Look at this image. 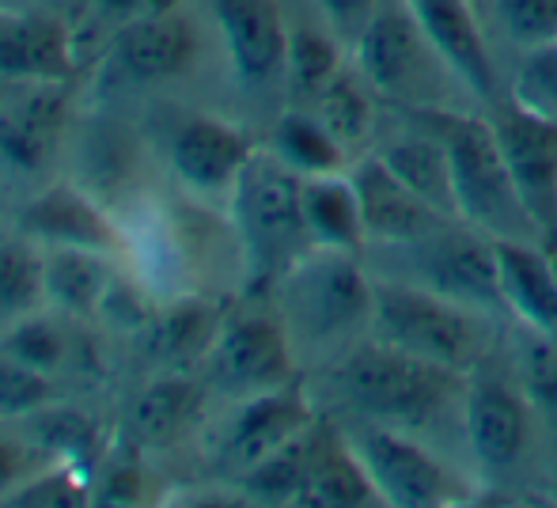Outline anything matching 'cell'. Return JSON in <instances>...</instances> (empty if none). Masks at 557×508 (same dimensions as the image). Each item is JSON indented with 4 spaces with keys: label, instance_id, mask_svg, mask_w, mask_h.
<instances>
[{
    "label": "cell",
    "instance_id": "3",
    "mask_svg": "<svg viewBox=\"0 0 557 508\" xmlns=\"http://www.w3.org/2000/svg\"><path fill=\"white\" fill-rule=\"evenodd\" d=\"M372 277V338L421 357V361L467 372V376L482 369L493 342V315L447 300L433 288L410 285V281L380 277V273Z\"/></svg>",
    "mask_w": 557,
    "mask_h": 508
},
{
    "label": "cell",
    "instance_id": "6",
    "mask_svg": "<svg viewBox=\"0 0 557 508\" xmlns=\"http://www.w3.org/2000/svg\"><path fill=\"white\" fill-rule=\"evenodd\" d=\"M387 270L380 277H398L410 285L433 288V293L459 300L474 311H505V296H500V270H497V244L493 236L478 232L474 224L447 216L436 224L429 236L418 244L391 247Z\"/></svg>",
    "mask_w": 557,
    "mask_h": 508
},
{
    "label": "cell",
    "instance_id": "18",
    "mask_svg": "<svg viewBox=\"0 0 557 508\" xmlns=\"http://www.w3.org/2000/svg\"><path fill=\"white\" fill-rule=\"evenodd\" d=\"M20 232L46 247H81V251L111 255L117 228L84 186L58 183L30 198L20 213Z\"/></svg>",
    "mask_w": 557,
    "mask_h": 508
},
{
    "label": "cell",
    "instance_id": "36",
    "mask_svg": "<svg viewBox=\"0 0 557 508\" xmlns=\"http://www.w3.org/2000/svg\"><path fill=\"white\" fill-rule=\"evenodd\" d=\"M500 30L520 50L557 42V0H490Z\"/></svg>",
    "mask_w": 557,
    "mask_h": 508
},
{
    "label": "cell",
    "instance_id": "13",
    "mask_svg": "<svg viewBox=\"0 0 557 508\" xmlns=\"http://www.w3.org/2000/svg\"><path fill=\"white\" fill-rule=\"evenodd\" d=\"M349 178H352V186H357L360 213H364L368 251H372V247L375 251H391V247L418 244L436 224L447 221L441 209L421 201L403 178L391 175L387 163L375 152L360 156L349 168Z\"/></svg>",
    "mask_w": 557,
    "mask_h": 508
},
{
    "label": "cell",
    "instance_id": "19",
    "mask_svg": "<svg viewBox=\"0 0 557 508\" xmlns=\"http://www.w3.org/2000/svg\"><path fill=\"white\" fill-rule=\"evenodd\" d=\"M194 53H198V30L186 15H178V8L122 23L111 38L114 65L137 84L171 80L186 73L194 65Z\"/></svg>",
    "mask_w": 557,
    "mask_h": 508
},
{
    "label": "cell",
    "instance_id": "29",
    "mask_svg": "<svg viewBox=\"0 0 557 508\" xmlns=\"http://www.w3.org/2000/svg\"><path fill=\"white\" fill-rule=\"evenodd\" d=\"M375 91L372 84L360 73H337L315 99H311V111L323 119V126L342 140L349 152L364 148L375 133Z\"/></svg>",
    "mask_w": 557,
    "mask_h": 508
},
{
    "label": "cell",
    "instance_id": "31",
    "mask_svg": "<svg viewBox=\"0 0 557 508\" xmlns=\"http://www.w3.org/2000/svg\"><path fill=\"white\" fill-rule=\"evenodd\" d=\"M46 300V262L35 247L0 244V319H23Z\"/></svg>",
    "mask_w": 557,
    "mask_h": 508
},
{
    "label": "cell",
    "instance_id": "20",
    "mask_svg": "<svg viewBox=\"0 0 557 508\" xmlns=\"http://www.w3.org/2000/svg\"><path fill=\"white\" fill-rule=\"evenodd\" d=\"M250 156H255V145L247 133L227 126L224 119H213V114L186 119L171 140V168L186 186L201 194L232 190Z\"/></svg>",
    "mask_w": 557,
    "mask_h": 508
},
{
    "label": "cell",
    "instance_id": "34",
    "mask_svg": "<svg viewBox=\"0 0 557 508\" xmlns=\"http://www.w3.org/2000/svg\"><path fill=\"white\" fill-rule=\"evenodd\" d=\"M505 96L557 122V42L531 46L520 53V65H516Z\"/></svg>",
    "mask_w": 557,
    "mask_h": 508
},
{
    "label": "cell",
    "instance_id": "8",
    "mask_svg": "<svg viewBox=\"0 0 557 508\" xmlns=\"http://www.w3.org/2000/svg\"><path fill=\"white\" fill-rule=\"evenodd\" d=\"M349 441L357 448L360 463L372 474L375 494H380L383 505L436 508L451 505L459 497L462 482L451 474V467L436 451H429L413 433H406V429L364 421V429L349 433Z\"/></svg>",
    "mask_w": 557,
    "mask_h": 508
},
{
    "label": "cell",
    "instance_id": "43",
    "mask_svg": "<svg viewBox=\"0 0 557 508\" xmlns=\"http://www.w3.org/2000/svg\"><path fill=\"white\" fill-rule=\"evenodd\" d=\"M23 482V451L0 433V505Z\"/></svg>",
    "mask_w": 557,
    "mask_h": 508
},
{
    "label": "cell",
    "instance_id": "44",
    "mask_svg": "<svg viewBox=\"0 0 557 508\" xmlns=\"http://www.w3.org/2000/svg\"><path fill=\"white\" fill-rule=\"evenodd\" d=\"M546 255H550V270H554V281H557V239L554 244H546Z\"/></svg>",
    "mask_w": 557,
    "mask_h": 508
},
{
    "label": "cell",
    "instance_id": "38",
    "mask_svg": "<svg viewBox=\"0 0 557 508\" xmlns=\"http://www.w3.org/2000/svg\"><path fill=\"white\" fill-rule=\"evenodd\" d=\"M88 501H91L88 482L73 467H58V471L38 474V479H23L4 497V505H27V508H76Z\"/></svg>",
    "mask_w": 557,
    "mask_h": 508
},
{
    "label": "cell",
    "instance_id": "4",
    "mask_svg": "<svg viewBox=\"0 0 557 508\" xmlns=\"http://www.w3.org/2000/svg\"><path fill=\"white\" fill-rule=\"evenodd\" d=\"M300 183L273 152H255L232 186V216L247 262V288H273L308 251H315L304 224Z\"/></svg>",
    "mask_w": 557,
    "mask_h": 508
},
{
    "label": "cell",
    "instance_id": "35",
    "mask_svg": "<svg viewBox=\"0 0 557 508\" xmlns=\"http://www.w3.org/2000/svg\"><path fill=\"white\" fill-rule=\"evenodd\" d=\"M53 372H42L35 364H23L15 357L0 354V421L30 418L53 402Z\"/></svg>",
    "mask_w": 557,
    "mask_h": 508
},
{
    "label": "cell",
    "instance_id": "14",
    "mask_svg": "<svg viewBox=\"0 0 557 508\" xmlns=\"http://www.w3.org/2000/svg\"><path fill=\"white\" fill-rule=\"evenodd\" d=\"M406 8L436 46L444 65L455 73V80L482 103H497V69H493L490 42L474 15V0H406Z\"/></svg>",
    "mask_w": 557,
    "mask_h": 508
},
{
    "label": "cell",
    "instance_id": "33",
    "mask_svg": "<svg viewBox=\"0 0 557 508\" xmlns=\"http://www.w3.org/2000/svg\"><path fill=\"white\" fill-rule=\"evenodd\" d=\"M516 364H520V387L531 398L535 410L557 425V338L539 331L520 334V349H516Z\"/></svg>",
    "mask_w": 557,
    "mask_h": 508
},
{
    "label": "cell",
    "instance_id": "26",
    "mask_svg": "<svg viewBox=\"0 0 557 508\" xmlns=\"http://www.w3.org/2000/svg\"><path fill=\"white\" fill-rule=\"evenodd\" d=\"M42 262H46V300L81 319L103 311V300L114 285L107 255L81 251V247H50L42 255Z\"/></svg>",
    "mask_w": 557,
    "mask_h": 508
},
{
    "label": "cell",
    "instance_id": "24",
    "mask_svg": "<svg viewBox=\"0 0 557 508\" xmlns=\"http://www.w3.org/2000/svg\"><path fill=\"white\" fill-rule=\"evenodd\" d=\"M300 206L304 224L315 247L345 255H364L368 251V228L364 213H360L357 186H352L349 171L337 175H311L300 183Z\"/></svg>",
    "mask_w": 557,
    "mask_h": 508
},
{
    "label": "cell",
    "instance_id": "22",
    "mask_svg": "<svg viewBox=\"0 0 557 508\" xmlns=\"http://www.w3.org/2000/svg\"><path fill=\"white\" fill-rule=\"evenodd\" d=\"M406 119V129H395L372 148L395 178H403L421 201L441 209L444 216H455V186H451V163L447 148L433 129L413 114L398 111Z\"/></svg>",
    "mask_w": 557,
    "mask_h": 508
},
{
    "label": "cell",
    "instance_id": "39",
    "mask_svg": "<svg viewBox=\"0 0 557 508\" xmlns=\"http://www.w3.org/2000/svg\"><path fill=\"white\" fill-rule=\"evenodd\" d=\"M30 429H35V436L50 451H91V441H96V425H91V418L73 413V410L30 413Z\"/></svg>",
    "mask_w": 557,
    "mask_h": 508
},
{
    "label": "cell",
    "instance_id": "9",
    "mask_svg": "<svg viewBox=\"0 0 557 508\" xmlns=\"http://www.w3.org/2000/svg\"><path fill=\"white\" fill-rule=\"evenodd\" d=\"M490 126L512 175L523 209L535 221L543 244L557 239V122L500 96L490 103Z\"/></svg>",
    "mask_w": 557,
    "mask_h": 508
},
{
    "label": "cell",
    "instance_id": "5",
    "mask_svg": "<svg viewBox=\"0 0 557 508\" xmlns=\"http://www.w3.org/2000/svg\"><path fill=\"white\" fill-rule=\"evenodd\" d=\"M293 342L345 346L357 334H372L375 277L360 265V255L315 247L273 285Z\"/></svg>",
    "mask_w": 557,
    "mask_h": 508
},
{
    "label": "cell",
    "instance_id": "42",
    "mask_svg": "<svg viewBox=\"0 0 557 508\" xmlns=\"http://www.w3.org/2000/svg\"><path fill=\"white\" fill-rule=\"evenodd\" d=\"M178 0H96V12L107 23H133L145 20V15H160V12H175Z\"/></svg>",
    "mask_w": 557,
    "mask_h": 508
},
{
    "label": "cell",
    "instance_id": "27",
    "mask_svg": "<svg viewBox=\"0 0 557 508\" xmlns=\"http://www.w3.org/2000/svg\"><path fill=\"white\" fill-rule=\"evenodd\" d=\"M201 410V391L194 380L186 376H160L152 380L145 391L137 395V402L129 406V436L137 444H148V448H163L175 436H183L190 429V421L198 418Z\"/></svg>",
    "mask_w": 557,
    "mask_h": 508
},
{
    "label": "cell",
    "instance_id": "32",
    "mask_svg": "<svg viewBox=\"0 0 557 508\" xmlns=\"http://www.w3.org/2000/svg\"><path fill=\"white\" fill-rule=\"evenodd\" d=\"M308 433H304L296 444H288L285 451H277V456H270L265 463L250 467V471L243 474V490H247V497L265 501V505H296L300 501L304 474H308Z\"/></svg>",
    "mask_w": 557,
    "mask_h": 508
},
{
    "label": "cell",
    "instance_id": "21",
    "mask_svg": "<svg viewBox=\"0 0 557 508\" xmlns=\"http://www.w3.org/2000/svg\"><path fill=\"white\" fill-rule=\"evenodd\" d=\"M296 505L315 508H364L383 505L368 467L360 463L357 448L345 433L331 425H311L308 433V474Z\"/></svg>",
    "mask_w": 557,
    "mask_h": 508
},
{
    "label": "cell",
    "instance_id": "16",
    "mask_svg": "<svg viewBox=\"0 0 557 508\" xmlns=\"http://www.w3.org/2000/svg\"><path fill=\"white\" fill-rule=\"evenodd\" d=\"M69 126L65 84H20L0 99V160L15 171H42Z\"/></svg>",
    "mask_w": 557,
    "mask_h": 508
},
{
    "label": "cell",
    "instance_id": "28",
    "mask_svg": "<svg viewBox=\"0 0 557 508\" xmlns=\"http://www.w3.org/2000/svg\"><path fill=\"white\" fill-rule=\"evenodd\" d=\"M273 156L281 163L296 171L300 178L311 175H337V171H349V148L323 126L315 111H288L277 119L273 129Z\"/></svg>",
    "mask_w": 557,
    "mask_h": 508
},
{
    "label": "cell",
    "instance_id": "30",
    "mask_svg": "<svg viewBox=\"0 0 557 508\" xmlns=\"http://www.w3.org/2000/svg\"><path fill=\"white\" fill-rule=\"evenodd\" d=\"M342 38L331 27H288V53H285V76L293 84L296 96L315 99L326 84L342 73V50H337Z\"/></svg>",
    "mask_w": 557,
    "mask_h": 508
},
{
    "label": "cell",
    "instance_id": "25",
    "mask_svg": "<svg viewBox=\"0 0 557 508\" xmlns=\"http://www.w3.org/2000/svg\"><path fill=\"white\" fill-rule=\"evenodd\" d=\"M221 323L224 311L213 300H178L152 311L140 334H145V349L152 361L186 369V364L209 357L216 334H221Z\"/></svg>",
    "mask_w": 557,
    "mask_h": 508
},
{
    "label": "cell",
    "instance_id": "1",
    "mask_svg": "<svg viewBox=\"0 0 557 508\" xmlns=\"http://www.w3.org/2000/svg\"><path fill=\"white\" fill-rule=\"evenodd\" d=\"M334 387L360 421L406 429L418 436L421 429L441 425L451 413L462 418L467 372L421 361L368 334L364 342H352L342 354Z\"/></svg>",
    "mask_w": 557,
    "mask_h": 508
},
{
    "label": "cell",
    "instance_id": "23",
    "mask_svg": "<svg viewBox=\"0 0 557 508\" xmlns=\"http://www.w3.org/2000/svg\"><path fill=\"white\" fill-rule=\"evenodd\" d=\"M493 244H497L505 311H512L520 326L557 338V281L546 244H520V239H493Z\"/></svg>",
    "mask_w": 557,
    "mask_h": 508
},
{
    "label": "cell",
    "instance_id": "40",
    "mask_svg": "<svg viewBox=\"0 0 557 508\" xmlns=\"http://www.w3.org/2000/svg\"><path fill=\"white\" fill-rule=\"evenodd\" d=\"M315 8L323 12L326 27H331L342 42L352 46L360 30H364V23L375 15L380 0H315Z\"/></svg>",
    "mask_w": 557,
    "mask_h": 508
},
{
    "label": "cell",
    "instance_id": "7",
    "mask_svg": "<svg viewBox=\"0 0 557 508\" xmlns=\"http://www.w3.org/2000/svg\"><path fill=\"white\" fill-rule=\"evenodd\" d=\"M352 61L375 96L395 103L398 111L447 107L436 99V88L444 84V76L455 80V73L418 27L406 0H380L375 15L352 42Z\"/></svg>",
    "mask_w": 557,
    "mask_h": 508
},
{
    "label": "cell",
    "instance_id": "10",
    "mask_svg": "<svg viewBox=\"0 0 557 508\" xmlns=\"http://www.w3.org/2000/svg\"><path fill=\"white\" fill-rule=\"evenodd\" d=\"M209 376L232 395H262V391L293 383V334L285 319L270 311H239L221 323L213 349L206 357Z\"/></svg>",
    "mask_w": 557,
    "mask_h": 508
},
{
    "label": "cell",
    "instance_id": "17",
    "mask_svg": "<svg viewBox=\"0 0 557 508\" xmlns=\"http://www.w3.org/2000/svg\"><path fill=\"white\" fill-rule=\"evenodd\" d=\"M76 73L73 30L61 15H0V80L69 84Z\"/></svg>",
    "mask_w": 557,
    "mask_h": 508
},
{
    "label": "cell",
    "instance_id": "37",
    "mask_svg": "<svg viewBox=\"0 0 557 508\" xmlns=\"http://www.w3.org/2000/svg\"><path fill=\"white\" fill-rule=\"evenodd\" d=\"M0 354L15 357L23 364H35L42 372H53L61 361H65V338L53 323L46 319H30L23 315V323H15L12 331L0 338Z\"/></svg>",
    "mask_w": 557,
    "mask_h": 508
},
{
    "label": "cell",
    "instance_id": "15",
    "mask_svg": "<svg viewBox=\"0 0 557 508\" xmlns=\"http://www.w3.org/2000/svg\"><path fill=\"white\" fill-rule=\"evenodd\" d=\"M213 15L243 84L258 88L285 73L288 23L281 0H213Z\"/></svg>",
    "mask_w": 557,
    "mask_h": 508
},
{
    "label": "cell",
    "instance_id": "41",
    "mask_svg": "<svg viewBox=\"0 0 557 508\" xmlns=\"http://www.w3.org/2000/svg\"><path fill=\"white\" fill-rule=\"evenodd\" d=\"M96 505H137L145 501V474L137 467H114L111 479L99 486V494L91 497Z\"/></svg>",
    "mask_w": 557,
    "mask_h": 508
},
{
    "label": "cell",
    "instance_id": "12",
    "mask_svg": "<svg viewBox=\"0 0 557 508\" xmlns=\"http://www.w3.org/2000/svg\"><path fill=\"white\" fill-rule=\"evenodd\" d=\"M311 425H315V410L304 398V391L293 387V383L262 391V395H247L243 410L235 413L232 429H227L221 459L227 471H235L243 479L250 467L265 463L270 456H277L288 444L300 441Z\"/></svg>",
    "mask_w": 557,
    "mask_h": 508
},
{
    "label": "cell",
    "instance_id": "2",
    "mask_svg": "<svg viewBox=\"0 0 557 508\" xmlns=\"http://www.w3.org/2000/svg\"><path fill=\"white\" fill-rule=\"evenodd\" d=\"M413 119H421L447 148L455 186V216L474 224L478 232L493 239H520V244H543L535 221L523 209L512 175L500 156L497 133L490 126V114L455 111V107H413Z\"/></svg>",
    "mask_w": 557,
    "mask_h": 508
},
{
    "label": "cell",
    "instance_id": "11",
    "mask_svg": "<svg viewBox=\"0 0 557 508\" xmlns=\"http://www.w3.org/2000/svg\"><path fill=\"white\" fill-rule=\"evenodd\" d=\"M462 436L485 471L500 474L520 463L531 436V398L520 383H508L485 364L470 372L462 398Z\"/></svg>",
    "mask_w": 557,
    "mask_h": 508
}]
</instances>
